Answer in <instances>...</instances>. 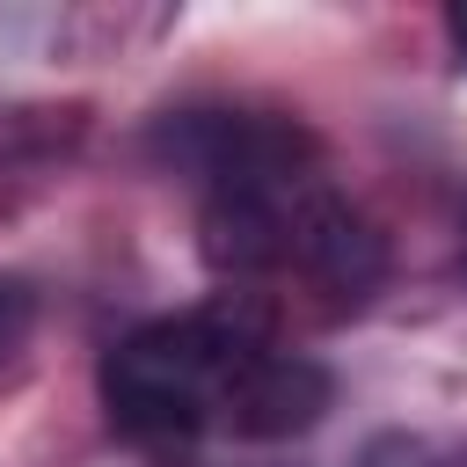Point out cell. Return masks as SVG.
<instances>
[{
  "mask_svg": "<svg viewBox=\"0 0 467 467\" xmlns=\"http://www.w3.org/2000/svg\"><path fill=\"white\" fill-rule=\"evenodd\" d=\"M263 343L277 336L248 292L146 321L102 358V409L139 445H190L197 431H226V394Z\"/></svg>",
  "mask_w": 467,
  "mask_h": 467,
  "instance_id": "1",
  "label": "cell"
},
{
  "mask_svg": "<svg viewBox=\"0 0 467 467\" xmlns=\"http://www.w3.org/2000/svg\"><path fill=\"white\" fill-rule=\"evenodd\" d=\"M328 394H336V387H328V372H321L306 350L263 343V350L241 365L234 394H226V431H234V438H299V431L321 423Z\"/></svg>",
  "mask_w": 467,
  "mask_h": 467,
  "instance_id": "2",
  "label": "cell"
},
{
  "mask_svg": "<svg viewBox=\"0 0 467 467\" xmlns=\"http://www.w3.org/2000/svg\"><path fill=\"white\" fill-rule=\"evenodd\" d=\"M358 467H467V445H438V438H409V431H387L365 445Z\"/></svg>",
  "mask_w": 467,
  "mask_h": 467,
  "instance_id": "3",
  "label": "cell"
},
{
  "mask_svg": "<svg viewBox=\"0 0 467 467\" xmlns=\"http://www.w3.org/2000/svg\"><path fill=\"white\" fill-rule=\"evenodd\" d=\"M29 328H36V299H29V285L0 277V365L29 343Z\"/></svg>",
  "mask_w": 467,
  "mask_h": 467,
  "instance_id": "4",
  "label": "cell"
},
{
  "mask_svg": "<svg viewBox=\"0 0 467 467\" xmlns=\"http://www.w3.org/2000/svg\"><path fill=\"white\" fill-rule=\"evenodd\" d=\"M445 36H452V51L467 58V7H452V15H445Z\"/></svg>",
  "mask_w": 467,
  "mask_h": 467,
  "instance_id": "5",
  "label": "cell"
}]
</instances>
